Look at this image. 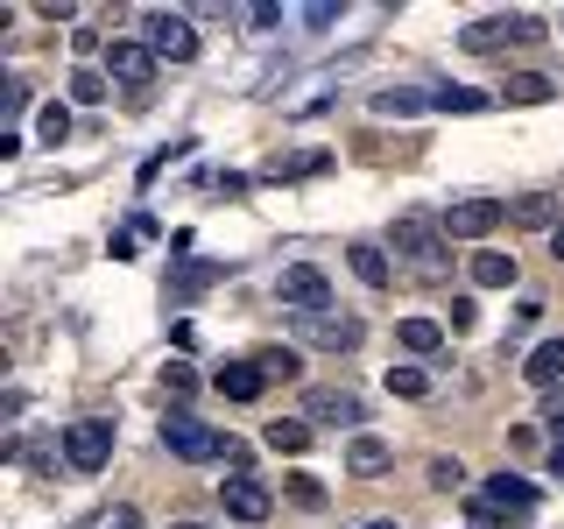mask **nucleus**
<instances>
[{
	"label": "nucleus",
	"instance_id": "1",
	"mask_svg": "<svg viewBox=\"0 0 564 529\" xmlns=\"http://www.w3.org/2000/svg\"><path fill=\"white\" fill-rule=\"evenodd\" d=\"M388 255H395V269H410L416 282H445L452 276L445 219H431V212H402V219L388 226Z\"/></svg>",
	"mask_w": 564,
	"mask_h": 529
},
{
	"label": "nucleus",
	"instance_id": "2",
	"mask_svg": "<svg viewBox=\"0 0 564 529\" xmlns=\"http://www.w3.org/2000/svg\"><path fill=\"white\" fill-rule=\"evenodd\" d=\"M466 516H473V529H516V522L536 516V487L516 481V473H487L466 494Z\"/></svg>",
	"mask_w": 564,
	"mask_h": 529
},
{
	"label": "nucleus",
	"instance_id": "3",
	"mask_svg": "<svg viewBox=\"0 0 564 529\" xmlns=\"http://www.w3.org/2000/svg\"><path fill=\"white\" fill-rule=\"evenodd\" d=\"M163 452L191 458V466H212V458H234V438H219L212 423H198L191 410H163Z\"/></svg>",
	"mask_w": 564,
	"mask_h": 529
},
{
	"label": "nucleus",
	"instance_id": "4",
	"mask_svg": "<svg viewBox=\"0 0 564 529\" xmlns=\"http://www.w3.org/2000/svg\"><path fill=\"white\" fill-rule=\"evenodd\" d=\"M106 78L128 93V106H149V85H155V50L141 35H113L106 43Z\"/></svg>",
	"mask_w": 564,
	"mask_h": 529
},
{
	"label": "nucleus",
	"instance_id": "5",
	"mask_svg": "<svg viewBox=\"0 0 564 529\" xmlns=\"http://www.w3.org/2000/svg\"><path fill=\"white\" fill-rule=\"evenodd\" d=\"M57 452H64L70 473H106V458H113V423H106V417H78L57 438Z\"/></svg>",
	"mask_w": 564,
	"mask_h": 529
},
{
	"label": "nucleus",
	"instance_id": "6",
	"mask_svg": "<svg viewBox=\"0 0 564 529\" xmlns=\"http://www.w3.org/2000/svg\"><path fill=\"white\" fill-rule=\"evenodd\" d=\"M141 43H149L155 57H170V64L198 57V29H191V14H176V8H149V14H141Z\"/></svg>",
	"mask_w": 564,
	"mask_h": 529
},
{
	"label": "nucleus",
	"instance_id": "7",
	"mask_svg": "<svg viewBox=\"0 0 564 529\" xmlns=\"http://www.w3.org/2000/svg\"><path fill=\"white\" fill-rule=\"evenodd\" d=\"M275 296H282V311L317 317V311H332V276L317 269V261H296V269L275 276Z\"/></svg>",
	"mask_w": 564,
	"mask_h": 529
},
{
	"label": "nucleus",
	"instance_id": "8",
	"mask_svg": "<svg viewBox=\"0 0 564 529\" xmlns=\"http://www.w3.org/2000/svg\"><path fill=\"white\" fill-rule=\"evenodd\" d=\"M304 417L325 423V431H360L367 423V402L352 388H304Z\"/></svg>",
	"mask_w": 564,
	"mask_h": 529
},
{
	"label": "nucleus",
	"instance_id": "9",
	"mask_svg": "<svg viewBox=\"0 0 564 529\" xmlns=\"http://www.w3.org/2000/svg\"><path fill=\"white\" fill-rule=\"evenodd\" d=\"M296 332H304V346H325V353H352L367 339V325L352 311H317V317H296Z\"/></svg>",
	"mask_w": 564,
	"mask_h": 529
},
{
	"label": "nucleus",
	"instance_id": "10",
	"mask_svg": "<svg viewBox=\"0 0 564 529\" xmlns=\"http://www.w3.org/2000/svg\"><path fill=\"white\" fill-rule=\"evenodd\" d=\"M437 219H445L452 240H487L494 226L508 219V205H501V198H458L452 212H437Z\"/></svg>",
	"mask_w": 564,
	"mask_h": 529
},
{
	"label": "nucleus",
	"instance_id": "11",
	"mask_svg": "<svg viewBox=\"0 0 564 529\" xmlns=\"http://www.w3.org/2000/svg\"><path fill=\"white\" fill-rule=\"evenodd\" d=\"M219 501H226V516H234V522H269V516H275V494L261 487L254 473H226Z\"/></svg>",
	"mask_w": 564,
	"mask_h": 529
},
{
	"label": "nucleus",
	"instance_id": "12",
	"mask_svg": "<svg viewBox=\"0 0 564 529\" xmlns=\"http://www.w3.org/2000/svg\"><path fill=\"white\" fill-rule=\"evenodd\" d=\"M508 35H543V22H536V14H494V22H473L466 35H458V50H473V57H494Z\"/></svg>",
	"mask_w": 564,
	"mask_h": 529
},
{
	"label": "nucleus",
	"instance_id": "13",
	"mask_svg": "<svg viewBox=\"0 0 564 529\" xmlns=\"http://www.w3.org/2000/svg\"><path fill=\"white\" fill-rule=\"evenodd\" d=\"M261 445H269L275 458H304V452L317 445V423H311V417H275L269 431H261Z\"/></svg>",
	"mask_w": 564,
	"mask_h": 529
},
{
	"label": "nucleus",
	"instance_id": "14",
	"mask_svg": "<svg viewBox=\"0 0 564 529\" xmlns=\"http://www.w3.org/2000/svg\"><path fill=\"white\" fill-rule=\"evenodd\" d=\"M212 388H219L226 402H261V388H269V375H261V360H226L219 375H212Z\"/></svg>",
	"mask_w": 564,
	"mask_h": 529
},
{
	"label": "nucleus",
	"instance_id": "15",
	"mask_svg": "<svg viewBox=\"0 0 564 529\" xmlns=\"http://www.w3.org/2000/svg\"><path fill=\"white\" fill-rule=\"evenodd\" d=\"M346 269L367 282V290H388V276H395V255H388L381 240H352L346 247Z\"/></svg>",
	"mask_w": 564,
	"mask_h": 529
},
{
	"label": "nucleus",
	"instance_id": "16",
	"mask_svg": "<svg viewBox=\"0 0 564 529\" xmlns=\"http://www.w3.org/2000/svg\"><path fill=\"white\" fill-rule=\"evenodd\" d=\"M395 466V445H388V438H375V431H360L346 445V473H360V481H375V473H388Z\"/></svg>",
	"mask_w": 564,
	"mask_h": 529
},
{
	"label": "nucleus",
	"instance_id": "17",
	"mask_svg": "<svg viewBox=\"0 0 564 529\" xmlns=\"http://www.w3.org/2000/svg\"><path fill=\"white\" fill-rule=\"evenodd\" d=\"M508 219L551 240V234H557V198H551V191H529V198H516V205H508Z\"/></svg>",
	"mask_w": 564,
	"mask_h": 529
},
{
	"label": "nucleus",
	"instance_id": "18",
	"mask_svg": "<svg viewBox=\"0 0 564 529\" xmlns=\"http://www.w3.org/2000/svg\"><path fill=\"white\" fill-rule=\"evenodd\" d=\"M564 375V339H543V346H529V360H522V381L529 388H557Z\"/></svg>",
	"mask_w": 564,
	"mask_h": 529
},
{
	"label": "nucleus",
	"instance_id": "19",
	"mask_svg": "<svg viewBox=\"0 0 564 529\" xmlns=\"http://www.w3.org/2000/svg\"><path fill=\"white\" fill-rule=\"evenodd\" d=\"M466 269H473V290H508V282H516V261H508L501 247H480Z\"/></svg>",
	"mask_w": 564,
	"mask_h": 529
},
{
	"label": "nucleus",
	"instance_id": "20",
	"mask_svg": "<svg viewBox=\"0 0 564 529\" xmlns=\"http://www.w3.org/2000/svg\"><path fill=\"white\" fill-rule=\"evenodd\" d=\"M501 99H508V106H551V99H557V85L543 78V71H516V78L501 85Z\"/></svg>",
	"mask_w": 564,
	"mask_h": 529
},
{
	"label": "nucleus",
	"instance_id": "21",
	"mask_svg": "<svg viewBox=\"0 0 564 529\" xmlns=\"http://www.w3.org/2000/svg\"><path fill=\"white\" fill-rule=\"evenodd\" d=\"M212 282H219V261H184V269L170 276V296H176V304H191V296L212 290Z\"/></svg>",
	"mask_w": 564,
	"mask_h": 529
},
{
	"label": "nucleus",
	"instance_id": "22",
	"mask_svg": "<svg viewBox=\"0 0 564 529\" xmlns=\"http://www.w3.org/2000/svg\"><path fill=\"white\" fill-rule=\"evenodd\" d=\"M395 339L410 346V353H437V346H445V325H437V317H402Z\"/></svg>",
	"mask_w": 564,
	"mask_h": 529
},
{
	"label": "nucleus",
	"instance_id": "23",
	"mask_svg": "<svg viewBox=\"0 0 564 529\" xmlns=\"http://www.w3.org/2000/svg\"><path fill=\"white\" fill-rule=\"evenodd\" d=\"M388 396H402V402H423V396H431V375H423V367L416 360H402V367H388Z\"/></svg>",
	"mask_w": 564,
	"mask_h": 529
},
{
	"label": "nucleus",
	"instance_id": "24",
	"mask_svg": "<svg viewBox=\"0 0 564 529\" xmlns=\"http://www.w3.org/2000/svg\"><path fill=\"white\" fill-rule=\"evenodd\" d=\"M282 501H290V508H304V516H317V508H325V501H332V494H325V487H317V481H311V473H290V481H282Z\"/></svg>",
	"mask_w": 564,
	"mask_h": 529
},
{
	"label": "nucleus",
	"instance_id": "25",
	"mask_svg": "<svg viewBox=\"0 0 564 529\" xmlns=\"http://www.w3.org/2000/svg\"><path fill=\"white\" fill-rule=\"evenodd\" d=\"M367 106H375V114H395V120H410V114H423L431 99H423V93H410V85H388V93H375Z\"/></svg>",
	"mask_w": 564,
	"mask_h": 529
},
{
	"label": "nucleus",
	"instance_id": "26",
	"mask_svg": "<svg viewBox=\"0 0 564 529\" xmlns=\"http://www.w3.org/2000/svg\"><path fill=\"white\" fill-rule=\"evenodd\" d=\"M254 360H261L269 381H304V353H290V346H269V353H254Z\"/></svg>",
	"mask_w": 564,
	"mask_h": 529
},
{
	"label": "nucleus",
	"instance_id": "27",
	"mask_svg": "<svg viewBox=\"0 0 564 529\" xmlns=\"http://www.w3.org/2000/svg\"><path fill=\"white\" fill-rule=\"evenodd\" d=\"M431 106H445V114H487V93H473V85H445V93H431Z\"/></svg>",
	"mask_w": 564,
	"mask_h": 529
},
{
	"label": "nucleus",
	"instance_id": "28",
	"mask_svg": "<svg viewBox=\"0 0 564 529\" xmlns=\"http://www.w3.org/2000/svg\"><path fill=\"white\" fill-rule=\"evenodd\" d=\"M106 93H113V78H106V71H93V64H78V71H70V99H85V106H99Z\"/></svg>",
	"mask_w": 564,
	"mask_h": 529
},
{
	"label": "nucleus",
	"instance_id": "29",
	"mask_svg": "<svg viewBox=\"0 0 564 529\" xmlns=\"http://www.w3.org/2000/svg\"><path fill=\"white\" fill-rule=\"evenodd\" d=\"M191 388H198V367H191V360H170V367H163V396L176 402V410H184Z\"/></svg>",
	"mask_w": 564,
	"mask_h": 529
},
{
	"label": "nucleus",
	"instance_id": "30",
	"mask_svg": "<svg viewBox=\"0 0 564 529\" xmlns=\"http://www.w3.org/2000/svg\"><path fill=\"white\" fill-rule=\"evenodd\" d=\"M325 163H332L325 149H296L290 163H269V176H317V170H325Z\"/></svg>",
	"mask_w": 564,
	"mask_h": 529
},
{
	"label": "nucleus",
	"instance_id": "31",
	"mask_svg": "<svg viewBox=\"0 0 564 529\" xmlns=\"http://www.w3.org/2000/svg\"><path fill=\"white\" fill-rule=\"evenodd\" d=\"M35 134H43L50 149H64V141H70V114H64V106H43V114H35Z\"/></svg>",
	"mask_w": 564,
	"mask_h": 529
},
{
	"label": "nucleus",
	"instance_id": "32",
	"mask_svg": "<svg viewBox=\"0 0 564 529\" xmlns=\"http://www.w3.org/2000/svg\"><path fill=\"white\" fill-rule=\"evenodd\" d=\"M85 529H149V522H141V508H128V501H120V508H106V516H93Z\"/></svg>",
	"mask_w": 564,
	"mask_h": 529
},
{
	"label": "nucleus",
	"instance_id": "33",
	"mask_svg": "<svg viewBox=\"0 0 564 529\" xmlns=\"http://www.w3.org/2000/svg\"><path fill=\"white\" fill-rule=\"evenodd\" d=\"M431 487H466V466H458V458H431Z\"/></svg>",
	"mask_w": 564,
	"mask_h": 529
},
{
	"label": "nucleus",
	"instance_id": "34",
	"mask_svg": "<svg viewBox=\"0 0 564 529\" xmlns=\"http://www.w3.org/2000/svg\"><path fill=\"white\" fill-rule=\"evenodd\" d=\"M22 106H29V85H22V78H8V85H0V114L14 120V114H22Z\"/></svg>",
	"mask_w": 564,
	"mask_h": 529
},
{
	"label": "nucleus",
	"instance_id": "35",
	"mask_svg": "<svg viewBox=\"0 0 564 529\" xmlns=\"http://www.w3.org/2000/svg\"><path fill=\"white\" fill-rule=\"evenodd\" d=\"M240 22L261 35V29H275V22H282V8H269V0H261V8H247V14H240Z\"/></svg>",
	"mask_w": 564,
	"mask_h": 529
},
{
	"label": "nucleus",
	"instance_id": "36",
	"mask_svg": "<svg viewBox=\"0 0 564 529\" xmlns=\"http://www.w3.org/2000/svg\"><path fill=\"white\" fill-rule=\"evenodd\" d=\"M339 22V8H332V0H317V8H304V29H332Z\"/></svg>",
	"mask_w": 564,
	"mask_h": 529
},
{
	"label": "nucleus",
	"instance_id": "37",
	"mask_svg": "<svg viewBox=\"0 0 564 529\" xmlns=\"http://www.w3.org/2000/svg\"><path fill=\"white\" fill-rule=\"evenodd\" d=\"M473 325H480V311H473V296H458V304H452V332H473Z\"/></svg>",
	"mask_w": 564,
	"mask_h": 529
},
{
	"label": "nucleus",
	"instance_id": "38",
	"mask_svg": "<svg viewBox=\"0 0 564 529\" xmlns=\"http://www.w3.org/2000/svg\"><path fill=\"white\" fill-rule=\"evenodd\" d=\"M543 417H551L557 438H564V388H543Z\"/></svg>",
	"mask_w": 564,
	"mask_h": 529
},
{
	"label": "nucleus",
	"instance_id": "39",
	"mask_svg": "<svg viewBox=\"0 0 564 529\" xmlns=\"http://www.w3.org/2000/svg\"><path fill=\"white\" fill-rule=\"evenodd\" d=\"M508 445H516V452H536V445H543L536 423H516V431H508Z\"/></svg>",
	"mask_w": 564,
	"mask_h": 529
},
{
	"label": "nucleus",
	"instance_id": "40",
	"mask_svg": "<svg viewBox=\"0 0 564 529\" xmlns=\"http://www.w3.org/2000/svg\"><path fill=\"white\" fill-rule=\"evenodd\" d=\"M551 481H564V445H551Z\"/></svg>",
	"mask_w": 564,
	"mask_h": 529
},
{
	"label": "nucleus",
	"instance_id": "41",
	"mask_svg": "<svg viewBox=\"0 0 564 529\" xmlns=\"http://www.w3.org/2000/svg\"><path fill=\"white\" fill-rule=\"evenodd\" d=\"M551 255H557V261H564V219H557V234H551Z\"/></svg>",
	"mask_w": 564,
	"mask_h": 529
},
{
	"label": "nucleus",
	"instance_id": "42",
	"mask_svg": "<svg viewBox=\"0 0 564 529\" xmlns=\"http://www.w3.org/2000/svg\"><path fill=\"white\" fill-rule=\"evenodd\" d=\"M360 529H395V522H388V516H375V522H360Z\"/></svg>",
	"mask_w": 564,
	"mask_h": 529
},
{
	"label": "nucleus",
	"instance_id": "43",
	"mask_svg": "<svg viewBox=\"0 0 564 529\" xmlns=\"http://www.w3.org/2000/svg\"><path fill=\"white\" fill-rule=\"evenodd\" d=\"M170 529H205V522H170Z\"/></svg>",
	"mask_w": 564,
	"mask_h": 529
}]
</instances>
